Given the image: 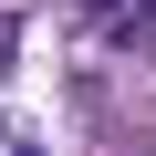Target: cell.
I'll return each mask as SVG.
<instances>
[{
	"instance_id": "obj_1",
	"label": "cell",
	"mask_w": 156,
	"mask_h": 156,
	"mask_svg": "<svg viewBox=\"0 0 156 156\" xmlns=\"http://www.w3.org/2000/svg\"><path fill=\"white\" fill-rule=\"evenodd\" d=\"M83 11H125V0H83Z\"/></svg>"
}]
</instances>
